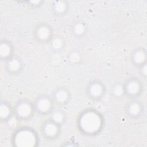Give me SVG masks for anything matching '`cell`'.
I'll list each match as a JSON object with an SVG mask.
<instances>
[{
	"mask_svg": "<svg viewBox=\"0 0 147 147\" xmlns=\"http://www.w3.org/2000/svg\"><path fill=\"white\" fill-rule=\"evenodd\" d=\"M105 123L102 114L97 110L87 109L82 111L77 119V126L80 131L88 136L99 134Z\"/></svg>",
	"mask_w": 147,
	"mask_h": 147,
	"instance_id": "obj_1",
	"label": "cell"
},
{
	"mask_svg": "<svg viewBox=\"0 0 147 147\" xmlns=\"http://www.w3.org/2000/svg\"><path fill=\"white\" fill-rule=\"evenodd\" d=\"M23 68L24 63L22 59L16 55L4 61V68L9 75H17L20 74Z\"/></svg>",
	"mask_w": 147,
	"mask_h": 147,
	"instance_id": "obj_11",
	"label": "cell"
},
{
	"mask_svg": "<svg viewBox=\"0 0 147 147\" xmlns=\"http://www.w3.org/2000/svg\"><path fill=\"white\" fill-rule=\"evenodd\" d=\"M88 32V26L82 20H76L73 22L71 26V33L75 38L84 37Z\"/></svg>",
	"mask_w": 147,
	"mask_h": 147,
	"instance_id": "obj_15",
	"label": "cell"
},
{
	"mask_svg": "<svg viewBox=\"0 0 147 147\" xmlns=\"http://www.w3.org/2000/svg\"><path fill=\"white\" fill-rule=\"evenodd\" d=\"M14 117V109L9 102L6 100H3L1 103L0 107V118L2 122H7L11 118Z\"/></svg>",
	"mask_w": 147,
	"mask_h": 147,
	"instance_id": "obj_16",
	"label": "cell"
},
{
	"mask_svg": "<svg viewBox=\"0 0 147 147\" xmlns=\"http://www.w3.org/2000/svg\"><path fill=\"white\" fill-rule=\"evenodd\" d=\"M49 44L50 45V48L52 52L59 53L64 48L65 41L62 36L55 35Z\"/></svg>",
	"mask_w": 147,
	"mask_h": 147,
	"instance_id": "obj_17",
	"label": "cell"
},
{
	"mask_svg": "<svg viewBox=\"0 0 147 147\" xmlns=\"http://www.w3.org/2000/svg\"><path fill=\"white\" fill-rule=\"evenodd\" d=\"M79 54L78 53V52H72L71 54H69V59L70 61L72 62V63L73 64H76L79 62V60L76 59V57H79Z\"/></svg>",
	"mask_w": 147,
	"mask_h": 147,
	"instance_id": "obj_21",
	"label": "cell"
},
{
	"mask_svg": "<svg viewBox=\"0 0 147 147\" xmlns=\"http://www.w3.org/2000/svg\"><path fill=\"white\" fill-rule=\"evenodd\" d=\"M144 106L138 99H130L125 107L126 115L131 119H137L144 113Z\"/></svg>",
	"mask_w": 147,
	"mask_h": 147,
	"instance_id": "obj_10",
	"label": "cell"
},
{
	"mask_svg": "<svg viewBox=\"0 0 147 147\" xmlns=\"http://www.w3.org/2000/svg\"><path fill=\"white\" fill-rule=\"evenodd\" d=\"M124 96L129 99H138L144 91L142 81L136 76L129 78L122 83Z\"/></svg>",
	"mask_w": 147,
	"mask_h": 147,
	"instance_id": "obj_5",
	"label": "cell"
},
{
	"mask_svg": "<svg viewBox=\"0 0 147 147\" xmlns=\"http://www.w3.org/2000/svg\"><path fill=\"white\" fill-rule=\"evenodd\" d=\"M138 69L142 77L145 79L146 77V64H145L141 67H139Z\"/></svg>",
	"mask_w": 147,
	"mask_h": 147,
	"instance_id": "obj_22",
	"label": "cell"
},
{
	"mask_svg": "<svg viewBox=\"0 0 147 147\" xmlns=\"http://www.w3.org/2000/svg\"><path fill=\"white\" fill-rule=\"evenodd\" d=\"M36 113L41 116H49L56 106L51 95L42 94L36 98L33 102Z\"/></svg>",
	"mask_w": 147,
	"mask_h": 147,
	"instance_id": "obj_7",
	"label": "cell"
},
{
	"mask_svg": "<svg viewBox=\"0 0 147 147\" xmlns=\"http://www.w3.org/2000/svg\"><path fill=\"white\" fill-rule=\"evenodd\" d=\"M50 8L53 15L57 17H63L69 11L70 4L66 0L53 1L51 2Z\"/></svg>",
	"mask_w": 147,
	"mask_h": 147,
	"instance_id": "obj_13",
	"label": "cell"
},
{
	"mask_svg": "<svg viewBox=\"0 0 147 147\" xmlns=\"http://www.w3.org/2000/svg\"><path fill=\"white\" fill-rule=\"evenodd\" d=\"M24 3H26L28 6L31 7H38L43 5L44 1H24Z\"/></svg>",
	"mask_w": 147,
	"mask_h": 147,
	"instance_id": "obj_20",
	"label": "cell"
},
{
	"mask_svg": "<svg viewBox=\"0 0 147 147\" xmlns=\"http://www.w3.org/2000/svg\"><path fill=\"white\" fill-rule=\"evenodd\" d=\"M106 86L100 80L95 79L88 83L86 87V96L92 102H100L106 94Z\"/></svg>",
	"mask_w": 147,
	"mask_h": 147,
	"instance_id": "obj_4",
	"label": "cell"
},
{
	"mask_svg": "<svg viewBox=\"0 0 147 147\" xmlns=\"http://www.w3.org/2000/svg\"><path fill=\"white\" fill-rule=\"evenodd\" d=\"M147 52L144 47H139L134 49L130 55V61L137 68L146 64Z\"/></svg>",
	"mask_w": 147,
	"mask_h": 147,
	"instance_id": "obj_12",
	"label": "cell"
},
{
	"mask_svg": "<svg viewBox=\"0 0 147 147\" xmlns=\"http://www.w3.org/2000/svg\"><path fill=\"white\" fill-rule=\"evenodd\" d=\"M14 118L19 121L30 119L36 113L33 102L27 99L18 100L13 106Z\"/></svg>",
	"mask_w": 147,
	"mask_h": 147,
	"instance_id": "obj_3",
	"label": "cell"
},
{
	"mask_svg": "<svg viewBox=\"0 0 147 147\" xmlns=\"http://www.w3.org/2000/svg\"><path fill=\"white\" fill-rule=\"evenodd\" d=\"M54 121L63 125L64 121L66 119V114L63 109L59 107L55 109L52 113L50 114L49 117Z\"/></svg>",
	"mask_w": 147,
	"mask_h": 147,
	"instance_id": "obj_18",
	"label": "cell"
},
{
	"mask_svg": "<svg viewBox=\"0 0 147 147\" xmlns=\"http://www.w3.org/2000/svg\"><path fill=\"white\" fill-rule=\"evenodd\" d=\"M38 138L34 129L29 126H21L13 131L11 142L16 146H33L38 142Z\"/></svg>",
	"mask_w": 147,
	"mask_h": 147,
	"instance_id": "obj_2",
	"label": "cell"
},
{
	"mask_svg": "<svg viewBox=\"0 0 147 147\" xmlns=\"http://www.w3.org/2000/svg\"><path fill=\"white\" fill-rule=\"evenodd\" d=\"M113 93L114 96L116 97H121L122 95H124L123 90L122 86V83H118L114 86L113 88Z\"/></svg>",
	"mask_w": 147,
	"mask_h": 147,
	"instance_id": "obj_19",
	"label": "cell"
},
{
	"mask_svg": "<svg viewBox=\"0 0 147 147\" xmlns=\"http://www.w3.org/2000/svg\"><path fill=\"white\" fill-rule=\"evenodd\" d=\"M14 48L13 43L7 39H2L0 42V59L2 61L14 55Z\"/></svg>",
	"mask_w": 147,
	"mask_h": 147,
	"instance_id": "obj_14",
	"label": "cell"
},
{
	"mask_svg": "<svg viewBox=\"0 0 147 147\" xmlns=\"http://www.w3.org/2000/svg\"><path fill=\"white\" fill-rule=\"evenodd\" d=\"M62 126V125L49 118L42 123L40 132L45 140L48 141L55 140L60 136Z\"/></svg>",
	"mask_w": 147,
	"mask_h": 147,
	"instance_id": "obj_8",
	"label": "cell"
},
{
	"mask_svg": "<svg viewBox=\"0 0 147 147\" xmlns=\"http://www.w3.org/2000/svg\"><path fill=\"white\" fill-rule=\"evenodd\" d=\"M32 34L35 41L40 44H49L55 36L53 28L46 22L36 24L33 29Z\"/></svg>",
	"mask_w": 147,
	"mask_h": 147,
	"instance_id": "obj_6",
	"label": "cell"
},
{
	"mask_svg": "<svg viewBox=\"0 0 147 147\" xmlns=\"http://www.w3.org/2000/svg\"><path fill=\"white\" fill-rule=\"evenodd\" d=\"M51 96L55 105L59 107L67 105L71 98L69 90L64 86H59L55 88Z\"/></svg>",
	"mask_w": 147,
	"mask_h": 147,
	"instance_id": "obj_9",
	"label": "cell"
}]
</instances>
